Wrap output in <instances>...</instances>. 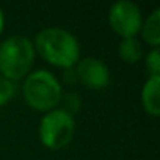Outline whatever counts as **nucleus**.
<instances>
[{"label": "nucleus", "instance_id": "obj_10", "mask_svg": "<svg viewBox=\"0 0 160 160\" xmlns=\"http://www.w3.org/2000/svg\"><path fill=\"white\" fill-rule=\"evenodd\" d=\"M144 68L148 71V77H160V49H151L143 57Z\"/></svg>", "mask_w": 160, "mask_h": 160}, {"label": "nucleus", "instance_id": "obj_8", "mask_svg": "<svg viewBox=\"0 0 160 160\" xmlns=\"http://www.w3.org/2000/svg\"><path fill=\"white\" fill-rule=\"evenodd\" d=\"M138 35L141 36V42L148 44L151 49L160 46V8H155L146 19H143Z\"/></svg>", "mask_w": 160, "mask_h": 160}, {"label": "nucleus", "instance_id": "obj_3", "mask_svg": "<svg viewBox=\"0 0 160 160\" xmlns=\"http://www.w3.org/2000/svg\"><path fill=\"white\" fill-rule=\"evenodd\" d=\"M22 96L25 104L39 113L58 108L63 87L58 77L47 69H33L22 83Z\"/></svg>", "mask_w": 160, "mask_h": 160}, {"label": "nucleus", "instance_id": "obj_1", "mask_svg": "<svg viewBox=\"0 0 160 160\" xmlns=\"http://www.w3.org/2000/svg\"><path fill=\"white\" fill-rule=\"evenodd\" d=\"M35 52L58 69H71L82 58V47L77 36L61 27H46L39 30L33 41Z\"/></svg>", "mask_w": 160, "mask_h": 160}, {"label": "nucleus", "instance_id": "obj_11", "mask_svg": "<svg viewBox=\"0 0 160 160\" xmlns=\"http://www.w3.org/2000/svg\"><path fill=\"white\" fill-rule=\"evenodd\" d=\"M58 107L61 110H64L66 113H69V115L74 116L80 110V107H82V99H80V96L77 93H66V94L63 93Z\"/></svg>", "mask_w": 160, "mask_h": 160}, {"label": "nucleus", "instance_id": "obj_9", "mask_svg": "<svg viewBox=\"0 0 160 160\" xmlns=\"http://www.w3.org/2000/svg\"><path fill=\"white\" fill-rule=\"evenodd\" d=\"M118 57L127 63L135 64L144 57V47L143 42L138 38H124L118 44Z\"/></svg>", "mask_w": 160, "mask_h": 160}, {"label": "nucleus", "instance_id": "obj_2", "mask_svg": "<svg viewBox=\"0 0 160 160\" xmlns=\"http://www.w3.org/2000/svg\"><path fill=\"white\" fill-rule=\"evenodd\" d=\"M35 58L33 41L24 35H11L0 42V75L16 83L33 71Z\"/></svg>", "mask_w": 160, "mask_h": 160}, {"label": "nucleus", "instance_id": "obj_5", "mask_svg": "<svg viewBox=\"0 0 160 160\" xmlns=\"http://www.w3.org/2000/svg\"><path fill=\"white\" fill-rule=\"evenodd\" d=\"M143 24V13L140 7L132 0H118L108 10L110 28L124 38H137Z\"/></svg>", "mask_w": 160, "mask_h": 160}, {"label": "nucleus", "instance_id": "obj_12", "mask_svg": "<svg viewBox=\"0 0 160 160\" xmlns=\"http://www.w3.org/2000/svg\"><path fill=\"white\" fill-rule=\"evenodd\" d=\"M16 91H18L16 83L0 75V107L10 104L16 96Z\"/></svg>", "mask_w": 160, "mask_h": 160}, {"label": "nucleus", "instance_id": "obj_7", "mask_svg": "<svg viewBox=\"0 0 160 160\" xmlns=\"http://www.w3.org/2000/svg\"><path fill=\"white\" fill-rule=\"evenodd\" d=\"M143 110L152 116H160V77H148L141 87L140 93Z\"/></svg>", "mask_w": 160, "mask_h": 160}, {"label": "nucleus", "instance_id": "obj_4", "mask_svg": "<svg viewBox=\"0 0 160 160\" xmlns=\"http://www.w3.org/2000/svg\"><path fill=\"white\" fill-rule=\"evenodd\" d=\"M75 133V119L64 110L53 108L44 113L39 119L38 137L44 148L57 151L66 148Z\"/></svg>", "mask_w": 160, "mask_h": 160}, {"label": "nucleus", "instance_id": "obj_13", "mask_svg": "<svg viewBox=\"0 0 160 160\" xmlns=\"http://www.w3.org/2000/svg\"><path fill=\"white\" fill-rule=\"evenodd\" d=\"M64 80L66 82H69L71 83V80L75 83L77 82V77H75V71H74V68H71V69H64Z\"/></svg>", "mask_w": 160, "mask_h": 160}, {"label": "nucleus", "instance_id": "obj_6", "mask_svg": "<svg viewBox=\"0 0 160 160\" xmlns=\"http://www.w3.org/2000/svg\"><path fill=\"white\" fill-rule=\"evenodd\" d=\"M77 82L83 85L87 90L101 91L110 83V69L108 66L98 57H85L80 58L74 66Z\"/></svg>", "mask_w": 160, "mask_h": 160}, {"label": "nucleus", "instance_id": "obj_14", "mask_svg": "<svg viewBox=\"0 0 160 160\" xmlns=\"http://www.w3.org/2000/svg\"><path fill=\"white\" fill-rule=\"evenodd\" d=\"M3 28H5V13H3L2 8H0V36H2V33H3Z\"/></svg>", "mask_w": 160, "mask_h": 160}]
</instances>
